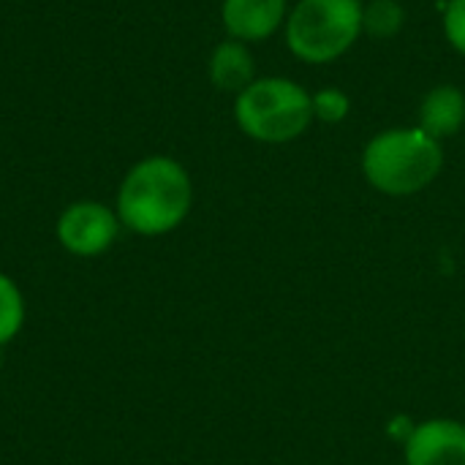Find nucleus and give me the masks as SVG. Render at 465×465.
Listing matches in <instances>:
<instances>
[{"label":"nucleus","mask_w":465,"mask_h":465,"mask_svg":"<svg viewBox=\"0 0 465 465\" xmlns=\"http://www.w3.org/2000/svg\"><path fill=\"white\" fill-rule=\"evenodd\" d=\"M406 22V8L398 0H371L362 5V33L371 38L387 41L403 30Z\"/></svg>","instance_id":"9d476101"},{"label":"nucleus","mask_w":465,"mask_h":465,"mask_svg":"<svg viewBox=\"0 0 465 465\" xmlns=\"http://www.w3.org/2000/svg\"><path fill=\"white\" fill-rule=\"evenodd\" d=\"M406 465H465V425L450 417L425 420L403 441Z\"/></svg>","instance_id":"423d86ee"},{"label":"nucleus","mask_w":465,"mask_h":465,"mask_svg":"<svg viewBox=\"0 0 465 465\" xmlns=\"http://www.w3.org/2000/svg\"><path fill=\"white\" fill-rule=\"evenodd\" d=\"M25 327V297L19 286L0 272V349L8 346Z\"/></svg>","instance_id":"9b49d317"},{"label":"nucleus","mask_w":465,"mask_h":465,"mask_svg":"<svg viewBox=\"0 0 465 465\" xmlns=\"http://www.w3.org/2000/svg\"><path fill=\"white\" fill-rule=\"evenodd\" d=\"M441 169V142L420 125L381 131L362 150L365 180L384 196H414L425 191Z\"/></svg>","instance_id":"f03ea898"},{"label":"nucleus","mask_w":465,"mask_h":465,"mask_svg":"<svg viewBox=\"0 0 465 465\" xmlns=\"http://www.w3.org/2000/svg\"><path fill=\"white\" fill-rule=\"evenodd\" d=\"M193 207V183L188 169L169 155L136 161L120 188L114 213L120 223L139 237H163L183 226Z\"/></svg>","instance_id":"f257e3e1"},{"label":"nucleus","mask_w":465,"mask_h":465,"mask_svg":"<svg viewBox=\"0 0 465 465\" xmlns=\"http://www.w3.org/2000/svg\"><path fill=\"white\" fill-rule=\"evenodd\" d=\"M234 120L240 131L264 144H283L302 136L313 120V95L286 79H253L234 101Z\"/></svg>","instance_id":"7ed1b4c3"},{"label":"nucleus","mask_w":465,"mask_h":465,"mask_svg":"<svg viewBox=\"0 0 465 465\" xmlns=\"http://www.w3.org/2000/svg\"><path fill=\"white\" fill-rule=\"evenodd\" d=\"M120 229L123 223L112 207L95 199H82L60 213L54 223V237L71 256L95 259L114 245Z\"/></svg>","instance_id":"39448f33"},{"label":"nucleus","mask_w":465,"mask_h":465,"mask_svg":"<svg viewBox=\"0 0 465 465\" xmlns=\"http://www.w3.org/2000/svg\"><path fill=\"white\" fill-rule=\"evenodd\" d=\"M210 82L223 93H242L256 79V63L242 41H221L210 54Z\"/></svg>","instance_id":"1a4fd4ad"},{"label":"nucleus","mask_w":465,"mask_h":465,"mask_svg":"<svg viewBox=\"0 0 465 465\" xmlns=\"http://www.w3.org/2000/svg\"><path fill=\"white\" fill-rule=\"evenodd\" d=\"M351 112V98L341 90V87H322L313 93V117L327 123V125H338L349 117Z\"/></svg>","instance_id":"f8f14e48"},{"label":"nucleus","mask_w":465,"mask_h":465,"mask_svg":"<svg viewBox=\"0 0 465 465\" xmlns=\"http://www.w3.org/2000/svg\"><path fill=\"white\" fill-rule=\"evenodd\" d=\"M360 35V0H300L286 16V44L292 54L313 65L338 60Z\"/></svg>","instance_id":"20e7f679"},{"label":"nucleus","mask_w":465,"mask_h":465,"mask_svg":"<svg viewBox=\"0 0 465 465\" xmlns=\"http://www.w3.org/2000/svg\"><path fill=\"white\" fill-rule=\"evenodd\" d=\"M286 0H223L221 19L229 38L251 44L270 38L281 25H286Z\"/></svg>","instance_id":"0eeeda50"},{"label":"nucleus","mask_w":465,"mask_h":465,"mask_svg":"<svg viewBox=\"0 0 465 465\" xmlns=\"http://www.w3.org/2000/svg\"><path fill=\"white\" fill-rule=\"evenodd\" d=\"M444 33L447 41L465 54V0H450L444 11Z\"/></svg>","instance_id":"ddd939ff"},{"label":"nucleus","mask_w":465,"mask_h":465,"mask_svg":"<svg viewBox=\"0 0 465 465\" xmlns=\"http://www.w3.org/2000/svg\"><path fill=\"white\" fill-rule=\"evenodd\" d=\"M465 125V93L455 84L433 87L420 104V128L433 139H450Z\"/></svg>","instance_id":"6e6552de"}]
</instances>
